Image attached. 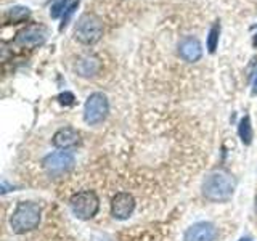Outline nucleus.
I'll return each mask as SVG.
<instances>
[{
  "label": "nucleus",
  "instance_id": "obj_1",
  "mask_svg": "<svg viewBox=\"0 0 257 241\" xmlns=\"http://www.w3.org/2000/svg\"><path fill=\"white\" fill-rule=\"evenodd\" d=\"M236 182L235 179L223 171H217L209 174L203 182V195L209 201H215V203H223L228 201L233 193H235Z\"/></svg>",
  "mask_w": 257,
  "mask_h": 241
},
{
  "label": "nucleus",
  "instance_id": "obj_2",
  "mask_svg": "<svg viewBox=\"0 0 257 241\" xmlns=\"http://www.w3.org/2000/svg\"><path fill=\"white\" fill-rule=\"evenodd\" d=\"M40 215H42V209H40L39 204L31 203V201H23V203L16 206L10 219L12 230L21 235V233L37 228L40 223Z\"/></svg>",
  "mask_w": 257,
  "mask_h": 241
},
{
  "label": "nucleus",
  "instance_id": "obj_3",
  "mask_svg": "<svg viewBox=\"0 0 257 241\" xmlns=\"http://www.w3.org/2000/svg\"><path fill=\"white\" fill-rule=\"evenodd\" d=\"M103 21L93 13H84L76 23L74 28V37L80 44L93 45L96 44L103 36Z\"/></svg>",
  "mask_w": 257,
  "mask_h": 241
},
{
  "label": "nucleus",
  "instance_id": "obj_4",
  "mask_svg": "<svg viewBox=\"0 0 257 241\" xmlns=\"http://www.w3.org/2000/svg\"><path fill=\"white\" fill-rule=\"evenodd\" d=\"M69 207L71 212L74 214V217L80 220H88L92 217L96 215L100 209V199L96 196V193L85 190V191H79L74 193L69 199Z\"/></svg>",
  "mask_w": 257,
  "mask_h": 241
},
{
  "label": "nucleus",
  "instance_id": "obj_5",
  "mask_svg": "<svg viewBox=\"0 0 257 241\" xmlns=\"http://www.w3.org/2000/svg\"><path fill=\"white\" fill-rule=\"evenodd\" d=\"M74 164H76L74 155L66 150L50 153V155H47L42 159V167L45 169V172L52 177L66 175L68 172H71L72 169H74Z\"/></svg>",
  "mask_w": 257,
  "mask_h": 241
},
{
  "label": "nucleus",
  "instance_id": "obj_6",
  "mask_svg": "<svg viewBox=\"0 0 257 241\" xmlns=\"http://www.w3.org/2000/svg\"><path fill=\"white\" fill-rule=\"evenodd\" d=\"M109 112V101L106 95L95 92L87 98L84 104V120L88 126H96L106 119Z\"/></svg>",
  "mask_w": 257,
  "mask_h": 241
},
{
  "label": "nucleus",
  "instance_id": "obj_7",
  "mask_svg": "<svg viewBox=\"0 0 257 241\" xmlns=\"http://www.w3.org/2000/svg\"><path fill=\"white\" fill-rule=\"evenodd\" d=\"M48 36V31L42 24H29L24 29H21L15 37V45L21 48H36L42 45Z\"/></svg>",
  "mask_w": 257,
  "mask_h": 241
},
{
  "label": "nucleus",
  "instance_id": "obj_8",
  "mask_svg": "<svg viewBox=\"0 0 257 241\" xmlns=\"http://www.w3.org/2000/svg\"><path fill=\"white\" fill-rule=\"evenodd\" d=\"M135 209V199L131 193H117L111 201V215L117 220H127Z\"/></svg>",
  "mask_w": 257,
  "mask_h": 241
},
{
  "label": "nucleus",
  "instance_id": "obj_9",
  "mask_svg": "<svg viewBox=\"0 0 257 241\" xmlns=\"http://www.w3.org/2000/svg\"><path fill=\"white\" fill-rule=\"evenodd\" d=\"M74 71L77 72V76L80 77H95L98 76V72L101 71V60L96 55H82L79 56L76 64H74Z\"/></svg>",
  "mask_w": 257,
  "mask_h": 241
},
{
  "label": "nucleus",
  "instance_id": "obj_10",
  "mask_svg": "<svg viewBox=\"0 0 257 241\" xmlns=\"http://www.w3.org/2000/svg\"><path fill=\"white\" fill-rule=\"evenodd\" d=\"M217 230L211 222H196L185 231L183 241H214Z\"/></svg>",
  "mask_w": 257,
  "mask_h": 241
},
{
  "label": "nucleus",
  "instance_id": "obj_11",
  "mask_svg": "<svg viewBox=\"0 0 257 241\" xmlns=\"http://www.w3.org/2000/svg\"><path fill=\"white\" fill-rule=\"evenodd\" d=\"M180 58L188 63H196L203 56V45L196 37H185L179 44Z\"/></svg>",
  "mask_w": 257,
  "mask_h": 241
},
{
  "label": "nucleus",
  "instance_id": "obj_12",
  "mask_svg": "<svg viewBox=\"0 0 257 241\" xmlns=\"http://www.w3.org/2000/svg\"><path fill=\"white\" fill-rule=\"evenodd\" d=\"M52 142H53L55 147L60 148V150H71V148H74L79 145L80 135H79V132L76 131V129L63 127V129H60V131L55 132Z\"/></svg>",
  "mask_w": 257,
  "mask_h": 241
},
{
  "label": "nucleus",
  "instance_id": "obj_13",
  "mask_svg": "<svg viewBox=\"0 0 257 241\" xmlns=\"http://www.w3.org/2000/svg\"><path fill=\"white\" fill-rule=\"evenodd\" d=\"M31 16V10L28 7H21V5H15L12 8H8L5 13V21L10 24H18L24 23Z\"/></svg>",
  "mask_w": 257,
  "mask_h": 241
},
{
  "label": "nucleus",
  "instance_id": "obj_14",
  "mask_svg": "<svg viewBox=\"0 0 257 241\" xmlns=\"http://www.w3.org/2000/svg\"><path fill=\"white\" fill-rule=\"evenodd\" d=\"M238 134H239L241 142H243L244 145H251V142H252V126H251V119H249V116H244L239 120Z\"/></svg>",
  "mask_w": 257,
  "mask_h": 241
},
{
  "label": "nucleus",
  "instance_id": "obj_15",
  "mask_svg": "<svg viewBox=\"0 0 257 241\" xmlns=\"http://www.w3.org/2000/svg\"><path fill=\"white\" fill-rule=\"evenodd\" d=\"M219 36H220V24L215 23L214 26L209 29V34H207V50H209V53H214L217 50V45H219Z\"/></svg>",
  "mask_w": 257,
  "mask_h": 241
},
{
  "label": "nucleus",
  "instance_id": "obj_16",
  "mask_svg": "<svg viewBox=\"0 0 257 241\" xmlns=\"http://www.w3.org/2000/svg\"><path fill=\"white\" fill-rule=\"evenodd\" d=\"M68 4H69V0H56V2L52 5V10H50L52 18H60L61 15L66 13V10L69 8Z\"/></svg>",
  "mask_w": 257,
  "mask_h": 241
},
{
  "label": "nucleus",
  "instance_id": "obj_17",
  "mask_svg": "<svg viewBox=\"0 0 257 241\" xmlns=\"http://www.w3.org/2000/svg\"><path fill=\"white\" fill-rule=\"evenodd\" d=\"M58 101H60V104H64V106H71V104L74 103V95H72L71 92L60 93L58 95Z\"/></svg>",
  "mask_w": 257,
  "mask_h": 241
},
{
  "label": "nucleus",
  "instance_id": "obj_18",
  "mask_svg": "<svg viewBox=\"0 0 257 241\" xmlns=\"http://www.w3.org/2000/svg\"><path fill=\"white\" fill-rule=\"evenodd\" d=\"M77 8V2L74 4V5H71L68 10H66V13L63 15V23H61V26H60V29H64L66 28V24H68V21H69V18H71V15L74 13V10Z\"/></svg>",
  "mask_w": 257,
  "mask_h": 241
},
{
  "label": "nucleus",
  "instance_id": "obj_19",
  "mask_svg": "<svg viewBox=\"0 0 257 241\" xmlns=\"http://www.w3.org/2000/svg\"><path fill=\"white\" fill-rule=\"evenodd\" d=\"M252 93H257V71H255L254 80H252Z\"/></svg>",
  "mask_w": 257,
  "mask_h": 241
},
{
  "label": "nucleus",
  "instance_id": "obj_20",
  "mask_svg": "<svg viewBox=\"0 0 257 241\" xmlns=\"http://www.w3.org/2000/svg\"><path fill=\"white\" fill-rule=\"evenodd\" d=\"M252 44H254V47H257V34H255V37H254V40H252Z\"/></svg>",
  "mask_w": 257,
  "mask_h": 241
},
{
  "label": "nucleus",
  "instance_id": "obj_21",
  "mask_svg": "<svg viewBox=\"0 0 257 241\" xmlns=\"http://www.w3.org/2000/svg\"><path fill=\"white\" fill-rule=\"evenodd\" d=\"M239 241H251V239H249V238H241Z\"/></svg>",
  "mask_w": 257,
  "mask_h": 241
},
{
  "label": "nucleus",
  "instance_id": "obj_22",
  "mask_svg": "<svg viewBox=\"0 0 257 241\" xmlns=\"http://www.w3.org/2000/svg\"><path fill=\"white\" fill-rule=\"evenodd\" d=\"M255 209H257V199H255Z\"/></svg>",
  "mask_w": 257,
  "mask_h": 241
}]
</instances>
